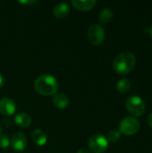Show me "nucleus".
Wrapping results in <instances>:
<instances>
[{"instance_id":"obj_16","label":"nucleus","mask_w":152,"mask_h":153,"mask_svg":"<svg viewBox=\"0 0 152 153\" xmlns=\"http://www.w3.org/2000/svg\"><path fill=\"white\" fill-rule=\"evenodd\" d=\"M121 136V133L117 130H112L108 133V141L111 142V143H116Z\"/></svg>"},{"instance_id":"obj_9","label":"nucleus","mask_w":152,"mask_h":153,"mask_svg":"<svg viewBox=\"0 0 152 153\" xmlns=\"http://www.w3.org/2000/svg\"><path fill=\"white\" fill-rule=\"evenodd\" d=\"M70 11H71V7L67 3H59L56 4L53 9L54 15L58 19L66 17L69 14Z\"/></svg>"},{"instance_id":"obj_6","label":"nucleus","mask_w":152,"mask_h":153,"mask_svg":"<svg viewBox=\"0 0 152 153\" xmlns=\"http://www.w3.org/2000/svg\"><path fill=\"white\" fill-rule=\"evenodd\" d=\"M89 148L94 153L105 152L108 148V141L104 135L95 134L89 140Z\"/></svg>"},{"instance_id":"obj_2","label":"nucleus","mask_w":152,"mask_h":153,"mask_svg":"<svg viewBox=\"0 0 152 153\" xmlns=\"http://www.w3.org/2000/svg\"><path fill=\"white\" fill-rule=\"evenodd\" d=\"M136 57L132 52H122L117 55L113 61V67L115 71L120 74H129L135 66Z\"/></svg>"},{"instance_id":"obj_15","label":"nucleus","mask_w":152,"mask_h":153,"mask_svg":"<svg viewBox=\"0 0 152 153\" xmlns=\"http://www.w3.org/2000/svg\"><path fill=\"white\" fill-rule=\"evenodd\" d=\"M130 87H131V83L129 80L126 78H123L119 80L116 84V89L120 93H126L130 90Z\"/></svg>"},{"instance_id":"obj_22","label":"nucleus","mask_w":152,"mask_h":153,"mask_svg":"<svg viewBox=\"0 0 152 153\" xmlns=\"http://www.w3.org/2000/svg\"><path fill=\"white\" fill-rule=\"evenodd\" d=\"M148 30V31L150 32V34H151V38H152V25L150 27V28H148V30Z\"/></svg>"},{"instance_id":"obj_23","label":"nucleus","mask_w":152,"mask_h":153,"mask_svg":"<svg viewBox=\"0 0 152 153\" xmlns=\"http://www.w3.org/2000/svg\"><path fill=\"white\" fill-rule=\"evenodd\" d=\"M2 130H3V128H2V125H1V123H0V134H1V133H2Z\"/></svg>"},{"instance_id":"obj_14","label":"nucleus","mask_w":152,"mask_h":153,"mask_svg":"<svg viewBox=\"0 0 152 153\" xmlns=\"http://www.w3.org/2000/svg\"><path fill=\"white\" fill-rule=\"evenodd\" d=\"M113 18V11L110 8H104L99 16V20L101 23H108Z\"/></svg>"},{"instance_id":"obj_5","label":"nucleus","mask_w":152,"mask_h":153,"mask_svg":"<svg viewBox=\"0 0 152 153\" xmlns=\"http://www.w3.org/2000/svg\"><path fill=\"white\" fill-rule=\"evenodd\" d=\"M105 36H106L105 30L103 27L99 24L91 25L87 31L88 39L92 45L98 46L102 44L105 39Z\"/></svg>"},{"instance_id":"obj_19","label":"nucleus","mask_w":152,"mask_h":153,"mask_svg":"<svg viewBox=\"0 0 152 153\" xmlns=\"http://www.w3.org/2000/svg\"><path fill=\"white\" fill-rule=\"evenodd\" d=\"M148 122H149L150 126L152 128V113L149 116V117H148Z\"/></svg>"},{"instance_id":"obj_13","label":"nucleus","mask_w":152,"mask_h":153,"mask_svg":"<svg viewBox=\"0 0 152 153\" xmlns=\"http://www.w3.org/2000/svg\"><path fill=\"white\" fill-rule=\"evenodd\" d=\"M14 122L16 123V125H18L20 127H22V128H26L28 127L30 123H31V118L27 114V113H24V112H22V113H19L15 116L14 117Z\"/></svg>"},{"instance_id":"obj_1","label":"nucleus","mask_w":152,"mask_h":153,"mask_svg":"<svg viewBox=\"0 0 152 153\" xmlns=\"http://www.w3.org/2000/svg\"><path fill=\"white\" fill-rule=\"evenodd\" d=\"M34 88L38 93L44 96L55 95L59 88L56 78L51 74H41L34 82Z\"/></svg>"},{"instance_id":"obj_21","label":"nucleus","mask_w":152,"mask_h":153,"mask_svg":"<svg viewBox=\"0 0 152 153\" xmlns=\"http://www.w3.org/2000/svg\"><path fill=\"white\" fill-rule=\"evenodd\" d=\"M3 85H4V77H3V75L0 74V89L3 87Z\"/></svg>"},{"instance_id":"obj_4","label":"nucleus","mask_w":152,"mask_h":153,"mask_svg":"<svg viewBox=\"0 0 152 153\" xmlns=\"http://www.w3.org/2000/svg\"><path fill=\"white\" fill-rule=\"evenodd\" d=\"M140 122L132 117H128L124 118L119 125L120 133H123L126 135H133L135 134L140 130Z\"/></svg>"},{"instance_id":"obj_7","label":"nucleus","mask_w":152,"mask_h":153,"mask_svg":"<svg viewBox=\"0 0 152 153\" xmlns=\"http://www.w3.org/2000/svg\"><path fill=\"white\" fill-rule=\"evenodd\" d=\"M10 145L15 152H22L27 146V138L22 133H15L10 139Z\"/></svg>"},{"instance_id":"obj_17","label":"nucleus","mask_w":152,"mask_h":153,"mask_svg":"<svg viewBox=\"0 0 152 153\" xmlns=\"http://www.w3.org/2000/svg\"><path fill=\"white\" fill-rule=\"evenodd\" d=\"M10 146V139L6 134H0V148L6 149Z\"/></svg>"},{"instance_id":"obj_8","label":"nucleus","mask_w":152,"mask_h":153,"mask_svg":"<svg viewBox=\"0 0 152 153\" xmlns=\"http://www.w3.org/2000/svg\"><path fill=\"white\" fill-rule=\"evenodd\" d=\"M16 110V104L12 99L3 98L0 100V114L3 116H12Z\"/></svg>"},{"instance_id":"obj_10","label":"nucleus","mask_w":152,"mask_h":153,"mask_svg":"<svg viewBox=\"0 0 152 153\" xmlns=\"http://www.w3.org/2000/svg\"><path fill=\"white\" fill-rule=\"evenodd\" d=\"M53 104L58 109H65L69 105V99L64 93H56L53 98Z\"/></svg>"},{"instance_id":"obj_3","label":"nucleus","mask_w":152,"mask_h":153,"mask_svg":"<svg viewBox=\"0 0 152 153\" xmlns=\"http://www.w3.org/2000/svg\"><path fill=\"white\" fill-rule=\"evenodd\" d=\"M126 109L128 112L134 116V117H141L144 114L145 112V103L143 100L138 96H132L130 97L125 103Z\"/></svg>"},{"instance_id":"obj_18","label":"nucleus","mask_w":152,"mask_h":153,"mask_svg":"<svg viewBox=\"0 0 152 153\" xmlns=\"http://www.w3.org/2000/svg\"><path fill=\"white\" fill-rule=\"evenodd\" d=\"M19 3H21L22 4H30L36 3V1H19Z\"/></svg>"},{"instance_id":"obj_11","label":"nucleus","mask_w":152,"mask_h":153,"mask_svg":"<svg viewBox=\"0 0 152 153\" xmlns=\"http://www.w3.org/2000/svg\"><path fill=\"white\" fill-rule=\"evenodd\" d=\"M72 4L78 10L88 11L95 6L96 1L95 0H73Z\"/></svg>"},{"instance_id":"obj_12","label":"nucleus","mask_w":152,"mask_h":153,"mask_svg":"<svg viewBox=\"0 0 152 153\" xmlns=\"http://www.w3.org/2000/svg\"><path fill=\"white\" fill-rule=\"evenodd\" d=\"M31 138L33 143L38 146H44L47 142V136L45 132L40 129H37L32 132Z\"/></svg>"},{"instance_id":"obj_20","label":"nucleus","mask_w":152,"mask_h":153,"mask_svg":"<svg viewBox=\"0 0 152 153\" xmlns=\"http://www.w3.org/2000/svg\"><path fill=\"white\" fill-rule=\"evenodd\" d=\"M77 153H90L87 149H80L78 152H77Z\"/></svg>"}]
</instances>
